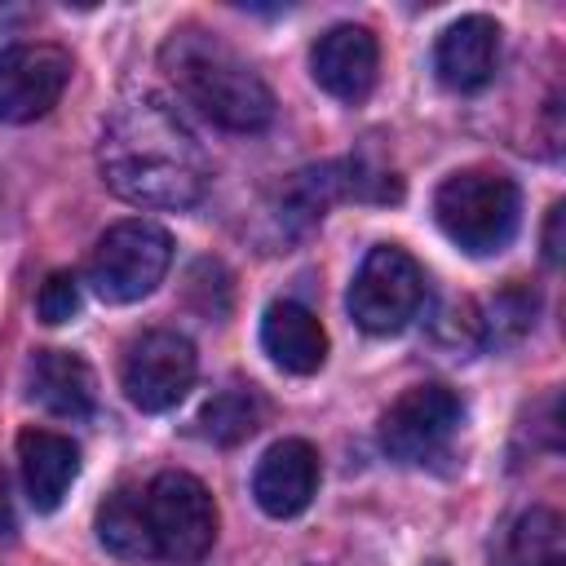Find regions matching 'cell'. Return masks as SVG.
Masks as SVG:
<instances>
[{
  "label": "cell",
  "instance_id": "cell-1",
  "mask_svg": "<svg viewBox=\"0 0 566 566\" xmlns=\"http://www.w3.org/2000/svg\"><path fill=\"white\" fill-rule=\"evenodd\" d=\"M102 177L137 208H190L208 186L195 133L155 97H128L102 128Z\"/></svg>",
  "mask_w": 566,
  "mask_h": 566
},
{
  "label": "cell",
  "instance_id": "cell-2",
  "mask_svg": "<svg viewBox=\"0 0 566 566\" xmlns=\"http://www.w3.org/2000/svg\"><path fill=\"white\" fill-rule=\"evenodd\" d=\"M159 62L177 93L230 133H256L274 119L270 84L212 31L181 27L164 40Z\"/></svg>",
  "mask_w": 566,
  "mask_h": 566
},
{
  "label": "cell",
  "instance_id": "cell-3",
  "mask_svg": "<svg viewBox=\"0 0 566 566\" xmlns=\"http://www.w3.org/2000/svg\"><path fill=\"white\" fill-rule=\"evenodd\" d=\"M433 217L442 226V234L469 252V256H491L500 248H509V239L517 234L522 221V195L513 186V177L491 172V168H464L451 172L438 195H433Z\"/></svg>",
  "mask_w": 566,
  "mask_h": 566
},
{
  "label": "cell",
  "instance_id": "cell-4",
  "mask_svg": "<svg viewBox=\"0 0 566 566\" xmlns=\"http://www.w3.org/2000/svg\"><path fill=\"white\" fill-rule=\"evenodd\" d=\"M168 261H172V239L164 226L142 217L115 221L88 256V283L102 301L128 305L159 287V279L168 274Z\"/></svg>",
  "mask_w": 566,
  "mask_h": 566
},
{
  "label": "cell",
  "instance_id": "cell-5",
  "mask_svg": "<svg viewBox=\"0 0 566 566\" xmlns=\"http://www.w3.org/2000/svg\"><path fill=\"white\" fill-rule=\"evenodd\" d=\"M142 495H146V522L155 535V557L177 566L203 562L217 539V509L208 486L195 473L168 469Z\"/></svg>",
  "mask_w": 566,
  "mask_h": 566
},
{
  "label": "cell",
  "instance_id": "cell-6",
  "mask_svg": "<svg viewBox=\"0 0 566 566\" xmlns=\"http://www.w3.org/2000/svg\"><path fill=\"white\" fill-rule=\"evenodd\" d=\"M424 305V270L416 265V256L398 243H376L354 283H349V314L363 332L371 336H389L402 332Z\"/></svg>",
  "mask_w": 566,
  "mask_h": 566
},
{
  "label": "cell",
  "instance_id": "cell-7",
  "mask_svg": "<svg viewBox=\"0 0 566 566\" xmlns=\"http://www.w3.org/2000/svg\"><path fill=\"white\" fill-rule=\"evenodd\" d=\"M195 371H199L195 345L181 332L155 327V332H142L124 349L119 385H124V394H128L133 407H142V411H168V407H177L186 398V389L195 385Z\"/></svg>",
  "mask_w": 566,
  "mask_h": 566
},
{
  "label": "cell",
  "instance_id": "cell-8",
  "mask_svg": "<svg viewBox=\"0 0 566 566\" xmlns=\"http://www.w3.org/2000/svg\"><path fill=\"white\" fill-rule=\"evenodd\" d=\"M460 429V398L447 385H411L380 416V447L402 464L433 460Z\"/></svg>",
  "mask_w": 566,
  "mask_h": 566
},
{
  "label": "cell",
  "instance_id": "cell-9",
  "mask_svg": "<svg viewBox=\"0 0 566 566\" xmlns=\"http://www.w3.org/2000/svg\"><path fill=\"white\" fill-rule=\"evenodd\" d=\"M71 80V53L57 44H9L0 53V119L31 124L49 115Z\"/></svg>",
  "mask_w": 566,
  "mask_h": 566
},
{
  "label": "cell",
  "instance_id": "cell-10",
  "mask_svg": "<svg viewBox=\"0 0 566 566\" xmlns=\"http://www.w3.org/2000/svg\"><path fill=\"white\" fill-rule=\"evenodd\" d=\"M310 66H314V80H318L323 93H332L336 102H363L376 88L380 44L367 27L340 22V27L318 35V44L310 53Z\"/></svg>",
  "mask_w": 566,
  "mask_h": 566
},
{
  "label": "cell",
  "instance_id": "cell-11",
  "mask_svg": "<svg viewBox=\"0 0 566 566\" xmlns=\"http://www.w3.org/2000/svg\"><path fill=\"white\" fill-rule=\"evenodd\" d=\"M318 491V451L305 438L274 442L252 473V495L270 517H296Z\"/></svg>",
  "mask_w": 566,
  "mask_h": 566
},
{
  "label": "cell",
  "instance_id": "cell-12",
  "mask_svg": "<svg viewBox=\"0 0 566 566\" xmlns=\"http://www.w3.org/2000/svg\"><path fill=\"white\" fill-rule=\"evenodd\" d=\"M500 62V27L486 13L455 18L433 44V71L455 93H478Z\"/></svg>",
  "mask_w": 566,
  "mask_h": 566
},
{
  "label": "cell",
  "instance_id": "cell-13",
  "mask_svg": "<svg viewBox=\"0 0 566 566\" xmlns=\"http://www.w3.org/2000/svg\"><path fill=\"white\" fill-rule=\"evenodd\" d=\"M18 464H22V486L35 513H53L71 482L80 478V447L66 433L53 429H22L18 433Z\"/></svg>",
  "mask_w": 566,
  "mask_h": 566
},
{
  "label": "cell",
  "instance_id": "cell-14",
  "mask_svg": "<svg viewBox=\"0 0 566 566\" xmlns=\"http://www.w3.org/2000/svg\"><path fill=\"white\" fill-rule=\"evenodd\" d=\"M261 345L292 376H310L327 358V332H323V323L314 318V310H305L296 301H274L265 310V318H261Z\"/></svg>",
  "mask_w": 566,
  "mask_h": 566
},
{
  "label": "cell",
  "instance_id": "cell-15",
  "mask_svg": "<svg viewBox=\"0 0 566 566\" xmlns=\"http://www.w3.org/2000/svg\"><path fill=\"white\" fill-rule=\"evenodd\" d=\"M31 398L62 420H84L93 411L97 385L80 354L71 349H40L31 363Z\"/></svg>",
  "mask_w": 566,
  "mask_h": 566
},
{
  "label": "cell",
  "instance_id": "cell-16",
  "mask_svg": "<svg viewBox=\"0 0 566 566\" xmlns=\"http://www.w3.org/2000/svg\"><path fill=\"white\" fill-rule=\"evenodd\" d=\"M97 539L106 544V553H115L124 562L155 557V535L146 522V495L128 491V486L106 495V504L97 509Z\"/></svg>",
  "mask_w": 566,
  "mask_h": 566
},
{
  "label": "cell",
  "instance_id": "cell-17",
  "mask_svg": "<svg viewBox=\"0 0 566 566\" xmlns=\"http://www.w3.org/2000/svg\"><path fill=\"white\" fill-rule=\"evenodd\" d=\"M261 420H265L261 394L248 389V385H226V389H217V394L203 402V411H199V433H203L208 442H217V447H234V442L252 438V433L261 429Z\"/></svg>",
  "mask_w": 566,
  "mask_h": 566
},
{
  "label": "cell",
  "instance_id": "cell-18",
  "mask_svg": "<svg viewBox=\"0 0 566 566\" xmlns=\"http://www.w3.org/2000/svg\"><path fill=\"white\" fill-rule=\"evenodd\" d=\"M509 566H566L562 517L553 509H526L509 531Z\"/></svg>",
  "mask_w": 566,
  "mask_h": 566
},
{
  "label": "cell",
  "instance_id": "cell-19",
  "mask_svg": "<svg viewBox=\"0 0 566 566\" xmlns=\"http://www.w3.org/2000/svg\"><path fill=\"white\" fill-rule=\"evenodd\" d=\"M35 310H40L44 323L75 318V310H80V283H75V274L71 270H53L44 279V287H40V296H35Z\"/></svg>",
  "mask_w": 566,
  "mask_h": 566
},
{
  "label": "cell",
  "instance_id": "cell-20",
  "mask_svg": "<svg viewBox=\"0 0 566 566\" xmlns=\"http://www.w3.org/2000/svg\"><path fill=\"white\" fill-rule=\"evenodd\" d=\"M562 217H566V203H553L548 208V226H544V261L548 265L562 261Z\"/></svg>",
  "mask_w": 566,
  "mask_h": 566
},
{
  "label": "cell",
  "instance_id": "cell-21",
  "mask_svg": "<svg viewBox=\"0 0 566 566\" xmlns=\"http://www.w3.org/2000/svg\"><path fill=\"white\" fill-rule=\"evenodd\" d=\"M0 535H13V500H9V478L0 469Z\"/></svg>",
  "mask_w": 566,
  "mask_h": 566
},
{
  "label": "cell",
  "instance_id": "cell-22",
  "mask_svg": "<svg viewBox=\"0 0 566 566\" xmlns=\"http://www.w3.org/2000/svg\"><path fill=\"white\" fill-rule=\"evenodd\" d=\"M433 566H447V562H433Z\"/></svg>",
  "mask_w": 566,
  "mask_h": 566
}]
</instances>
